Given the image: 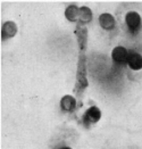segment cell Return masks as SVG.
<instances>
[{
    "label": "cell",
    "mask_w": 142,
    "mask_h": 149,
    "mask_svg": "<svg viewBox=\"0 0 142 149\" xmlns=\"http://www.w3.org/2000/svg\"><path fill=\"white\" fill-rule=\"evenodd\" d=\"M126 25L132 32H138L141 27V17L136 12H130L125 17Z\"/></svg>",
    "instance_id": "obj_1"
},
{
    "label": "cell",
    "mask_w": 142,
    "mask_h": 149,
    "mask_svg": "<svg viewBox=\"0 0 142 149\" xmlns=\"http://www.w3.org/2000/svg\"><path fill=\"white\" fill-rule=\"evenodd\" d=\"M112 57L113 61L116 63L117 65L124 66L125 64H127V57H129V51L125 49L124 47H116L113 49L112 52Z\"/></svg>",
    "instance_id": "obj_2"
},
{
    "label": "cell",
    "mask_w": 142,
    "mask_h": 149,
    "mask_svg": "<svg viewBox=\"0 0 142 149\" xmlns=\"http://www.w3.org/2000/svg\"><path fill=\"white\" fill-rule=\"evenodd\" d=\"M127 65L133 71L142 70V56L134 50H130L129 57H127Z\"/></svg>",
    "instance_id": "obj_3"
},
{
    "label": "cell",
    "mask_w": 142,
    "mask_h": 149,
    "mask_svg": "<svg viewBox=\"0 0 142 149\" xmlns=\"http://www.w3.org/2000/svg\"><path fill=\"white\" fill-rule=\"evenodd\" d=\"M100 117H101V112H100V109L98 108V107H96V106H92L90 107L85 114H84V117H83V121L87 123V124H94V123H97L99 120H100Z\"/></svg>",
    "instance_id": "obj_4"
},
{
    "label": "cell",
    "mask_w": 142,
    "mask_h": 149,
    "mask_svg": "<svg viewBox=\"0 0 142 149\" xmlns=\"http://www.w3.org/2000/svg\"><path fill=\"white\" fill-rule=\"evenodd\" d=\"M16 33H17V26L14 22L8 21L2 25V29H1V39L2 40H8V39L13 38Z\"/></svg>",
    "instance_id": "obj_5"
},
{
    "label": "cell",
    "mask_w": 142,
    "mask_h": 149,
    "mask_svg": "<svg viewBox=\"0 0 142 149\" xmlns=\"http://www.w3.org/2000/svg\"><path fill=\"white\" fill-rule=\"evenodd\" d=\"M99 24L103 30H107V31L113 30L115 27V18L110 14L105 13L99 16Z\"/></svg>",
    "instance_id": "obj_6"
},
{
    "label": "cell",
    "mask_w": 142,
    "mask_h": 149,
    "mask_svg": "<svg viewBox=\"0 0 142 149\" xmlns=\"http://www.w3.org/2000/svg\"><path fill=\"white\" fill-rule=\"evenodd\" d=\"M60 106L65 112H73L76 106V100L72 96H65L60 100Z\"/></svg>",
    "instance_id": "obj_7"
},
{
    "label": "cell",
    "mask_w": 142,
    "mask_h": 149,
    "mask_svg": "<svg viewBox=\"0 0 142 149\" xmlns=\"http://www.w3.org/2000/svg\"><path fill=\"white\" fill-rule=\"evenodd\" d=\"M78 13H80V8H78V6L69 5L65 10V16L69 22H76L78 19Z\"/></svg>",
    "instance_id": "obj_8"
},
{
    "label": "cell",
    "mask_w": 142,
    "mask_h": 149,
    "mask_svg": "<svg viewBox=\"0 0 142 149\" xmlns=\"http://www.w3.org/2000/svg\"><path fill=\"white\" fill-rule=\"evenodd\" d=\"M78 21L81 23H90L92 21V12L89 7H81L78 13Z\"/></svg>",
    "instance_id": "obj_9"
},
{
    "label": "cell",
    "mask_w": 142,
    "mask_h": 149,
    "mask_svg": "<svg viewBox=\"0 0 142 149\" xmlns=\"http://www.w3.org/2000/svg\"><path fill=\"white\" fill-rule=\"evenodd\" d=\"M60 149H72V148H69V147H63V148H60Z\"/></svg>",
    "instance_id": "obj_10"
}]
</instances>
